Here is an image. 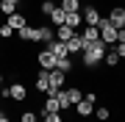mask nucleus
Returning <instances> with one entry per match:
<instances>
[{
	"label": "nucleus",
	"instance_id": "obj_1",
	"mask_svg": "<svg viewBox=\"0 0 125 122\" xmlns=\"http://www.w3.org/2000/svg\"><path fill=\"white\" fill-rule=\"evenodd\" d=\"M106 50H108V45L106 42H86L83 45V50H81V53H83V64L86 67H97V64L103 61V56H106Z\"/></svg>",
	"mask_w": 125,
	"mask_h": 122
},
{
	"label": "nucleus",
	"instance_id": "obj_2",
	"mask_svg": "<svg viewBox=\"0 0 125 122\" xmlns=\"http://www.w3.org/2000/svg\"><path fill=\"white\" fill-rule=\"evenodd\" d=\"M97 28H100V42H106L108 47H111V45H117V31H120V28H117V25H111V19H108V17H100Z\"/></svg>",
	"mask_w": 125,
	"mask_h": 122
},
{
	"label": "nucleus",
	"instance_id": "obj_3",
	"mask_svg": "<svg viewBox=\"0 0 125 122\" xmlns=\"http://www.w3.org/2000/svg\"><path fill=\"white\" fill-rule=\"evenodd\" d=\"M81 17H83V25H97V22H100V11L94 9V6L81 9Z\"/></svg>",
	"mask_w": 125,
	"mask_h": 122
},
{
	"label": "nucleus",
	"instance_id": "obj_4",
	"mask_svg": "<svg viewBox=\"0 0 125 122\" xmlns=\"http://www.w3.org/2000/svg\"><path fill=\"white\" fill-rule=\"evenodd\" d=\"M36 61L42 64V69H53V67H56V56L47 50V45H45V50H42L39 56H36Z\"/></svg>",
	"mask_w": 125,
	"mask_h": 122
},
{
	"label": "nucleus",
	"instance_id": "obj_5",
	"mask_svg": "<svg viewBox=\"0 0 125 122\" xmlns=\"http://www.w3.org/2000/svg\"><path fill=\"white\" fill-rule=\"evenodd\" d=\"M47 75H50V86H56V89H64V81H67V72H61L58 67H53V69H47Z\"/></svg>",
	"mask_w": 125,
	"mask_h": 122
},
{
	"label": "nucleus",
	"instance_id": "obj_6",
	"mask_svg": "<svg viewBox=\"0 0 125 122\" xmlns=\"http://www.w3.org/2000/svg\"><path fill=\"white\" fill-rule=\"evenodd\" d=\"M81 33V39H83V45L86 42H97L100 39V28L97 25H83V31H78Z\"/></svg>",
	"mask_w": 125,
	"mask_h": 122
},
{
	"label": "nucleus",
	"instance_id": "obj_7",
	"mask_svg": "<svg viewBox=\"0 0 125 122\" xmlns=\"http://www.w3.org/2000/svg\"><path fill=\"white\" fill-rule=\"evenodd\" d=\"M17 36L22 39V42H39V28L25 25V28H20V31H17Z\"/></svg>",
	"mask_w": 125,
	"mask_h": 122
},
{
	"label": "nucleus",
	"instance_id": "obj_8",
	"mask_svg": "<svg viewBox=\"0 0 125 122\" xmlns=\"http://www.w3.org/2000/svg\"><path fill=\"white\" fill-rule=\"evenodd\" d=\"M47 50L56 56V58H58V56H70V53H67V42H61V39H53V42H47Z\"/></svg>",
	"mask_w": 125,
	"mask_h": 122
},
{
	"label": "nucleus",
	"instance_id": "obj_9",
	"mask_svg": "<svg viewBox=\"0 0 125 122\" xmlns=\"http://www.w3.org/2000/svg\"><path fill=\"white\" fill-rule=\"evenodd\" d=\"M81 50H83V39H81V33L75 31V33L67 39V53H81Z\"/></svg>",
	"mask_w": 125,
	"mask_h": 122
},
{
	"label": "nucleus",
	"instance_id": "obj_10",
	"mask_svg": "<svg viewBox=\"0 0 125 122\" xmlns=\"http://www.w3.org/2000/svg\"><path fill=\"white\" fill-rule=\"evenodd\" d=\"M108 19H111V25L122 28V22H125V9H122V6H111V14H108Z\"/></svg>",
	"mask_w": 125,
	"mask_h": 122
},
{
	"label": "nucleus",
	"instance_id": "obj_11",
	"mask_svg": "<svg viewBox=\"0 0 125 122\" xmlns=\"http://www.w3.org/2000/svg\"><path fill=\"white\" fill-rule=\"evenodd\" d=\"M47 89H50V75H47V69H42V72L36 75V92H42V94H45Z\"/></svg>",
	"mask_w": 125,
	"mask_h": 122
},
{
	"label": "nucleus",
	"instance_id": "obj_12",
	"mask_svg": "<svg viewBox=\"0 0 125 122\" xmlns=\"http://www.w3.org/2000/svg\"><path fill=\"white\" fill-rule=\"evenodd\" d=\"M9 25L14 28V31H20V28H25V25H28V19H25V14L14 11V14H9Z\"/></svg>",
	"mask_w": 125,
	"mask_h": 122
},
{
	"label": "nucleus",
	"instance_id": "obj_13",
	"mask_svg": "<svg viewBox=\"0 0 125 122\" xmlns=\"http://www.w3.org/2000/svg\"><path fill=\"white\" fill-rule=\"evenodd\" d=\"M64 25H70V28H78L83 25V17H81V11H67V19H64Z\"/></svg>",
	"mask_w": 125,
	"mask_h": 122
},
{
	"label": "nucleus",
	"instance_id": "obj_14",
	"mask_svg": "<svg viewBox=\"0 0 125 122\" xmlns=\"http://www.w3.org/2000/svg\"><path fill=\"white\" fill-rule=\"evenodd\" d=\"M64 97H67V103H70V105H75L78 100L83 97V92H81L78 86H70V89H64Z\"/></svg>",
	"mask_w": 125,
	"mask_h": 122
},
{
	"label": "nucleus",
	"instance_id": "obj_15",
	"mask_svg": "<svg viewBox=\"0 0 125 122\" xmlns=\"http://www.w3.org/2000/svg\"><path fill=\"white\" fill-rule=\"evenodd\" d=\"M64 19H67V11H64L61 6H56V9H53V14H50V22L58 28V25H64Z\"/></svg>",
	"mask_w": 125,
	"mask_h": 122
},
{
	"label": "nucleus",
	"instance_id": "obj_16",
	"mask_svg": "<svg viewBox=\"0 0 125 122\" xmlns=\"http://www.w3.org/2000/svg\"><path fill=\"white\" fill-rule=\"evenodd\" d=\"M9 92H11V100H25L28 97V89L22 83H14V86H9Z\"/></svg>",
	"mask_w": 125,
	"mask_h": 122
},
{
	"label": "nucleus",
	"instance_id": "obj_17",
	"mask_svg": "<svg viewBox=\"0 0 125 122\" xmlns=\"http://www.w3.org/2000/svg\"><path fill=\"white\" fill-rule=\"evenodd\" d=\"M42 111H61V105H58V94H47V97H45V105H42Z\"/></svg>",
	"mask_w": 125,
	"mask_h": 122
},
{
	"label": "nucleus",
	"instance_id": "obj_18",
	"mask_svg": "<svg viewBox=\"0 0 125 122\" xmlns=\"http://www.w3.org/2000/svg\"><path fill=\"white\" fill-rule=\"evenodd\" d=\"M53 39H56V28L42 25V28H39V42H45V45H47V42H53Z\"/></svg>",
	"mask_w": 125,
	"mask_h": 122
},
{
	"label": "nucleus",
	"instance_id": "obj_19",
	"mask_svg": "<svg viewBox=\"0 0 125 122\" xmlns=\"http://www.w3.org/2000/svg\"><path fill=\"white\" fill-rule=\"evenodd\" d=\"M72 33H75V28H70V25H58L56 28V39H61V42H67Z\"/></svg>",
	"mask_w": 125,
	"mask_h": 122
},
{
	"label": "nucleus",
	"instance_id": "obj_20",
	"mask_svg": "<svg viewBox=\"0 0 125 122\" xmlns=\"http://www.w3.org/2000/svg\"><path fill=\"white\" fill-rule=\"evenodd\" d=\"M103 61H106L108 67H117V64H120V53H117L114 47H108V50H106V56H103Z\"/></svg>",
	"mask_w": 125,
	"mask_h": 122
},
{
	"label": "nucleus",
	"instance_id": "obj_21",
	"mask_svg": "<svg viewBox=\"0 0 125 122\" xmlns=\"http://www.w3.org/2000/svg\"><path fill=\"white\" fill-rule=\"evenodd\" d=\"M56 67L61 69V72H70V69H72V61H70V56H58V58H56Z\"/></svg>",
	"mask_w": 125,
	"mask_h": 122
},
{
	"label": "nucleus",
	"instance_id": "obj_22",
	"mask_svg": "<svg viewBox=\"0 0 125 122\" xmlns=\"http://www.w3.org/2000/svg\"><path fill=\"white\" fill-rule=\"evenodd\" d=\"M64 11H81V0H61Z\"/></svg>",
	"mask_w": 125,
	"mask_h": 122
},
{
	"label": "nucleus",
	"instance_id": "obj_23",
	"mask_svg": "<svg viewBox=\"0 0 125 122\" xmlns=\"http://www.w3.org/2000/svg\"><path fill=\"white\" fill-rule=\"evenodd\" d=\"M45 122H61V111H42Z\"/></svg>",
	"mask_w": 125,
	"mask_h": 122
},
{
	"label": "nucleus",
	"instance_id": "obj_24",
	"mask_svg": "<svg viewBox=\"0 0 125 122\" xmlns=\"http://www.w3.org/2000/svg\"><path fill=\"white\" fill-rule=\"evenodd\" d=\"M0 11L9 17V14H14V11H17V6H14V3H9V0H0Z\"/></svg>",
	"mask_w": 125,
	"mask_h": 122
},
{
	"label": "nucleus",
	"instance_id": "obj_25",
	"mask_svg": "<svg viewBox=\"0 0 125 122\" xmlns=\"http://www.w3.org/2000/svg\"><path fill=\"white\" fill-rule=\"evenodd\" d=\"M53 9H56V3H53V0H45V3L39 6V11L45 14V17H50V14H53Z\"/></svg>",
	"mask_w": 125,
	"mask_h": 122
},
{
	"label": "nucleus",
	"instance_id": "obj_26",
	"mask_svg": "<svg viewBox=\"0 0 125 122\" xmlns=\"http://www.w3.org/2000/svg\"><path fill=\"white\" fill-rule=\"evenodd\" d=\"M11 33H17V31H14V28H11L9 22H3V25H0V36H3V39H9Z\"/></svg>",
	"mask_w": 125,
	"mask_h": 122
},
{
	"label": "nucleus",
	"instance_id": "obj_27",
	"mask_svg": "<svg viewBox=\"0 0 125 122\" xmlns=\"http://www.w3.org/2000/svg\"><path fill=\"white\" fill-rule=\"evenodd\" d=\"M94 117H97V119H108L111 111H108V108H94Z\"/></svg>",
	"mask_w": 125,
	"mask_h": 122
},
{
	"label": "nucleus",
	"instance_id": "obj_28",
	"mask_svg": "<svg viewBox=\"0 0 125 122\" xmlns=\"http://www.w3.org/2000/svg\"><path fill=\"white\" fill-rule=\"evenodd\" d=\"M22 122H36V114H33V111H25V114H22Z\"/></svg>",
	"mask_w": 125,
	"mask_h": 122
},
{
	"label": "nucleus",
	"instance_id": "obj_29",
	"mask_svg": "<svg viewBox=\"0 0 125 122\" xmlns=\"http://www.w3.org/2000/svg\"><path fill=\"white\" fill-rule=\"evenodd\" d=\"M114 50L120 53V58H125V42H117V47H114Z\"/></svg>",
	"mask_w": 125,
	"mask_h": 122
},
{
	"label": "nucleus",
	"instance_id": "obj_30",
	"mask_svg": "<svg viewBox=\"0 0 125 122\" xmlns=\"http://www.w3.org/2000/svg\"><path fill=\"white\" fill-rule=\"evenodd\" d=\"M0 122H9V117H6V111H0Z\"/></svg>",
	"mask_w": 125,
	"mask_h": 122
},
{
	"label": "nucleus",
	"instance_id": "obj_31",
	"mask_svg": "<svg viewBox=\"0 0 125 122\" xmlns=\"http://www.w3.org/2000/svg\"><path fill=\"white\" fill-rule=\"evenodd\" d=\"M9 3H14V6H20V3H22V0H9Z\"/></svg>",
	"mask_w": 125,
	"mask_h": 122
},
{
	"label": "nucleus",
	"instance_id": "obj_32",
	"mask_svg": "<svg viewBox=\"0 0 125 122\" xmlns=\"http://www.w3.org/2000/svg\"><path fill=\"white\" fill-rule=\"evenodd\" d=\"M0 83H3V75H0Z\"/></svg>",
	"mask_w": 125,
	"mask_h": 122
},
{
	"label": "nucleus",
	"instance_id": "obj_33",
	"mask_svg": "<svg viewBox=\"0 0 125 122\" xmlns=\"http://www.w3.org/2000/svg\"><path fill=\"white\" fill-rule=\"evenodd\" d=\"M122 28H125V22H122Z\"/></svg>",
	"mask_w": 125,
	"mask_h": 122
}]
</instances>
